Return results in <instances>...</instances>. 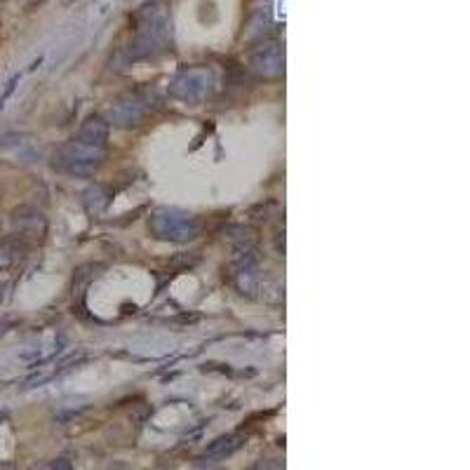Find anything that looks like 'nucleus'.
I'll use <instances>...</instances> for the list:
<instances>
[{"instance_id": "1", "label": "nucleus", "mask_w": 470, "mask_h": 470, "mask_svg": "<svg viewBox=\"0 0 470 470\" xmlns=\"http://www.w3.org/2000/svg\"><path fill=\"white\" fill-rule=\"evenodd\" d=\"M104 158V146H92V144H85L81 139H71L55 155V167L69 172V174H92L102 165Z\"/></svg>"}, {"instance_id": "2", "label": "nucleus", "mask_w": 470, "mask_h": 470, "mask_svg": "<svg viewBox=\"0 0 470 470\" xmlns=\"http://www.w3.org/2000/svg\"><path fill=\"white\" fill-rule=\"evenodd\" d=\"M151 233L158 240H172V242H181L191 240L200 233V221L191 214H179V212H158V214L148 223Z\"/></svg>"}, {"instance_id": "3", "label": "nucleus", "mask_w": 470, "mask_h": 470, "mask_svg": "<svg viewBox=\"0 0 470 470\" xmlns=\"http://www.w3.org/2000/svg\"><path fill=\"white\" fill-rule=\"evenodd\" d=\"M212 90V74L209 69H188L181 71L174 83H172L170 92L181 102H198V99L207 97Z\"/></svg>"}, {"instance_id": "4", "label": "nucleus", "mask_w": 470, "mask_h": 470, "mask_svg": "<svg viewBox=\"0 0 470 470\" xmlns=\"http://www.w3.org/2000/svg\"><path fill=\"white\" fill-rule=\"evenodd\" d=\"M148 113V102L141 97H127L113 104L111 109V123L120 125V127H137Z\"/></svg>"}, {"instance_id": "5", "label": "nucleus", "mask_w": 470, "mask_h": 470, "mask_svg": "<svg viewBox=\"0 0 470 470\" xmlns=\"http://www.w3.org/2000/svg\"><path fill=\"white\" fill-rule=\"evenodd\" d=\"M251 69L263 78H277L284 74V52L277 45H261L251 52Z\"/></svg>"}, {"instance_id": "6", "label": "nucleus", "mask_w": 470, "mask_h": 470, "mask_svg": "<svg viewBox=\"0 0 470 470\" xmlns=\"http://www.w3.org/2000/svg\"><path fill=\"white\" fill-rule=\"evenodd\" d=\"M12 223L19 230V235H43L45 233V219L31 207H19L12 214Z\"/></svg>"}, {"instance_id": "7", "label": "nucleus", "mask_w": 470, "mask_h": 470, "mask_svg": "<svg viewBox=\"0 0 470 470\" xmlns=\"http://www.w3.org/2000/svg\"><path fill=\"white\" fill-rule=\"evenodd\" d=\"M78 139L85 144H92V146H104L106 148V139H109V123H104L99 116H92L85 120L81 127V134Z\"/></svg>"}, {"instance_id": "8", "label": "nucleus", "mask_w": 470, "mask_h": 470, "mask_svg": "<svg viewBox=\"0 0 470 470\" xmlns=\"http://www.w3.org/2000/svg\"><path fill=\"white\" fill-rule=\"evenodd\" d=\"M242 445H244V438H242L240 433L221 435V438H216V440L207 447V452H205V456H209V459H228V456H233Z\"/></svg>"}, {"instance_id": "9", "label": "nucleus", "mask_w": 470, "mask_h": 470, "mask_svg": "<svg viewBox=\"0 0 470 470\" xmlns=\"http://www.w3.org/2000/svg\"><path fill=\"white\" fill-rule=\"evenodd\" d=\"M99 191H102V186H95V188H92V191H88V195L102 198V195H99ZM85 202H88V207H90L92 212H99V209H104L106 205H109V202H104V200H102V205H92V198H85Z\"/></svg>"}, {"instance_id": "10", "label": "nucleus", "mask_w": 470, "mask_h": 470, "mask_svg": "<svg viewBox=\"0 0 470 470\" xmlns=\"http://www.w3.org/2000/svg\"><path fill=\"white\" fill-rule=\"evenodd\" d=\"M251 470H284L280 461H259Z\"/></svg>"}, {"instance_id": "11", "label": "nucleus", "mask_w": 470, "mask_h": 470, "mask_svg": "<svg viewBox=\"0 0 470 470\" xmlns=\"http://www.w3.org/2000/svg\"><path fill=\"white\" fill-rule=\"evenodd\" d=\"M52 470H74V463H71L69 459H57L55 463H52Z\"/></svg>"}]
</instances>
